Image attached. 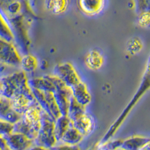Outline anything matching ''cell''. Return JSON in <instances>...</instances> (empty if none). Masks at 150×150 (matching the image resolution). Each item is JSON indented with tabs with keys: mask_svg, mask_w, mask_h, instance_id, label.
<instances>
[{
	"mask_svg": "<svg viewBox=\"0 0 150 150\" xmlns=\"http://www.w3.org/2000/svg\"><path fill=\"white\" fill-rule=\"evenodd\" d=\"M72 126L77 130L83 136H87L92 132L96 126L92 116L85 112L77 120L71 122Z\"/></svg>",
	"mask_w": 150,
	"mask_h": 150,
	"instance_id": "8fae6325",
	"label": "cell"
},
{
	"mask_svg": "<svg viewBox=\"0 0 150 150\" xmlns=\"http://www.w3.org/2000/svg\"><path fill=\"white\" fill-rule=\"evenodd\" d=\"M0 91H1V83H0Z\"/></svg>",
	"mask_w": 150,
	"mask_h": 150,
	"instance_id": "e575fe53",
	"label": "cell"
},
{
	"mask_svg": "<svg viewBox=\"0 0 150 150\" xmlns=\"http://www.w3.org/2000/svg\"><path fill=\"white\" fill-rule=\"evenodd\" d=\"M8 146L7 144H6V142H5V140L4 139V137L0 136V149L1 150H5L7 149Z\"/></svg>",
	"mask_w": 150,
	"mask_h": 150,
	"instance_id": "f1b7e54d",
	"label": "cell"
},
{
	"mask_svg": "<svg viewBox=\"0 0 150 150\" xmlns=\"http://www.w3.org/2000/svg\"><path fill=\"white\" fill-rule=\"evenodd\" d=\"M0 39L5 40L11 43H13L14 41V34L12 33L8 23L1 13H0Z\"/></svg>",
	"mask_w": 150,
	"mask_h": 150,
	"instance_id": "d6986e66",
	"label": "cell"
},
{
	"mask_svg": "<svg viewBox=\"0 0 150 150\" xmlns=\"http://www.w3.org/2000/svg\"><path fill=\"white\" fill-rule=\"evenodd\" d=\"M88 150H98V145L92 147V148H90L89 149H88Z\"/></svg>",
	"mask_w": 150,
	"mask_h": 150,
	"instance_id": "1f68e13d",
	"label": "cell"
},
{
	"mask_svg": "<svg viewBox=\"0 0 150 150\" xmlns=\"http://www.w3.org/2000/svg\"><path fill=\"white\" fill-rule=\"evenodd\" d=\"M50 150H80L77 146H70L63 144L60 146H55L53 148L50 149Z\"/></svg>",
	"mask_w": 150,
	"mask_h": 150,
	"instance_id": "83f0119b",
	"label": "cell"
},
{
	"mask_svg": "<svg viewBox=\"0 0 150 150\" xmlns=\"http://www.w3.org/2000/svg\"><path fill=\"white\" fill-rule=\"evenodd\" d=\"M5 150H9V149H5Z\"/></svg>",
	"mask_w": 150,
	"mask_h": 150,
	"instance_id": "d590c367",
	"label": "cell"
},
{
	"mask_svg": "<svg viewBox=\"0 0 150 150\" xmlns=\"http://www.w3.org/2000/svg\"><path fill=\"white\" fill-rule=\"evenodd\" d=\"M28 84L31 89H35L41 92H53L56 89L50 75L38 78L28 79Z\"/></svg>",
	"mask_w": 150,
	"mask_h": 150,
	"instance_id": "4fadbf2b",
	"label": "cell"
},
{
	"mask_svg": "<svg viewBox=\"0 0 150 150\" xmlns=\"http://www.w3.org/2000/svg\"><path fill=\"white\" fill-rule=\"evenodd\" d=\"M102 56L97 50H92L87 55L86 58V64L91 69H98L103 65Z\"/></svg>",
	"mask_w": 150,
	"mask_h": 150,
	"instance_id": "ffe728a7",
	"label": "cell"
},
{
	"mask_svg": "<svg viewBox=\"0 0 150 150\" xmlns=\"http://www.w3.org/2000/svg\"><path fill=\"white\" fill-rule=\"evenodd\" d=\"M122 140H108V141L98 144V150H117L121 148Z\"/></svg>",
	"mask_w": 150,
	"mask_h": 150,
	"instance_id": "cb8c5ba5",
	"label": "cell"
},
{
	"mask_svg": "<svg viewBox=\"0 0 150 150\" xmlns=\"http://www.w3.org/2000/svg\"><path fill=\"white\" fill-rule=\"evenodd\" d=\"M72 92V96L82 106H86L89 104L91 101V96L88 92L86 84L80 81L77 85L74 86L71 88Z\"/></svg>",
	"mask_w": 150,
	"mask_h": 150,
	"instance_id": "5bb4252c",
	"label": "cell"
},
{
	"mask_svg": "<svg viewBox=\"0 0 150 150\" xmlns=\"http://www.w3.org/2000/svg\"><path fill=\"white\" fill-rule=\"evenodd\" d=\"M50 77L56 87L53 96L60 114L61 116H67L69 101L72 96L71 89L54 75H50Z\"/></svg>",
	"mask_w": 150,
	"mask_h": 150,
	"instance_id": "5b68a950",
	"label": "cell"
},
{
	"mask_svg": "<svg viewBox=\"0 0 150 150\" xmlns=\"http://www.w3.org/2000/svg\"><path fill=\"white\" fill-rule=\"evenodd\" d=\"M71 125V122L67 116H60L55 121L54 134L57 142L61 141L62 137Z\"/></svg>",
	"mask_w": 150,
	"mask_h": 150,
	"instance_id": "2e32d148",
	"label": "cell"
},
{
	"mask_svg": "<svg viewBox=\"0 0 150 150\" xmlns=\"http://www.w3.org/2000/svg\"><path fill=\"white\" fill-rule=\"evenodd\" d=\"M104 2L105 0H77V5L84 14L93 16L103 10Z\"/></svg>",
	"mask_w": 150,
	"mask_h": 150,
	"instance_id": "7c38bea8",
	"label": "cell"
},
{
	"mask_svg": "<svg viewBox=\"0 0 150 150\" xmlns=\"http://www.w3.org/2000/svg\"><path fill=\"white\" fill-rule=\"evenodd\" d=\"M38 66V61L35 56L32 55H25L21 58V68L24 72H33Z\"/></svg>",
	"mask_w": 150,
	"mask_h": 150,
	"instance_id": "44dd1931",
	"label": "cell"
},
{
	"mask_svg": "<svg viewBox=\"0 0 150 150\" xmlns=\"http://www.w3.org/2000/svg\"><path fill=\"white\" fill-rule=\"evenodd\" d=\"M134 3L137 16L141 14L150 15V0H134Z\"/></svg>",
	"mask_w": 150,
	"mask_h": 150,
	"instance_id": "603a6c76",
	"label": "cell"
},
{
	"mask_svg": "<svg viewBox=\"0 0 150 150\" xmlns=\"http://www.w3.org/2000/svg\"><path fill=\"white\" fill-rule=\"evenodd\" d=\"M0 150H1V149H0Z\"/></svg>",
	"mask_w": 150,
	"mask_h": 150,
	"instance_id": "8d00e7d4",
	"label": "cell"
},
{
	"mask_svg": "<svg viewBox=\"0 0 150 150\" xmlns=\"http://www.w3.org/2000/svg\"><path fill=\"white\" fill-rule=\"evenodd\" d=\"M49 1H50V0H45V2H46V4L47 3V2H49Z\"/></svg>",
	"mask_w": 150,
	"mask_h": 150,
	"instance_id": "d6a6232c",
	"label": "cell"
},
{
	"mask_svg": "<svg viewBox=\"0 0 150 150\" xmlns=\"http://www.w3.org/2000/svg\"><path fill=\"white\" fill-rule=\"evenodd\" d=\"M83 138V136L76 128H74L71 125L64 134L61 141L66 145L77 146L79 143L82 141Z\"/></svg>",
	"mask_w": 150,
	"mask_h": 150,
	"instance_id": "e0dca14e",
	"label": "cell"
},
{
	"mask_svg": "<svg viewBox=\"0 0 150 150\" xmlns=\"http://www.w3.org/2000/svg\"><path fill=\"white\" fill-rule=\"evenodd\" d=\"M1 91L0 96L11 99L21 94L33 95L31 88L28 84L26 72L18 70L11 74L0 78Z\"/></svg>",
	"mask_w": 150,
	"mask_h": 150,
	"instance_id": "7a4b0ae2",
	"label": "cell"
},
{
	"mask_svg": "<svg viewBox=\"0 0 150 150\" xmlns=\"http://www.w3.org/2000/svg\"><path fill=\"white\" fill-rule=\"evenodd\" d=\"M21 117L22 115L11 108L10 99L0 96V120L14 125L21 120Z\"/></svg>",
	"mask_w": 150,
	"mask_h": 150,
	"instance_id": "30bf717a",
	"label": "cell"
},
{
	"mask_svg": "<svg viewBox=\"0 0 150 150\" xmlns=\"http://www.w3.org/2000/svg\"><path fill=\"white\" fill-rule=\"evenodd\" d=\"M21 9V3L17 1L13 2L9 4L7 7V11L9 14L11 15H15L17 14L20 12Z\"/></svg>",
	"mask_w": 150,
	"mask_h": 150,
	"instance_id": "4316f807",
	"label": "cell"
},
{
	"mask_svg": "<svg viewBox=\"0 0 150 150\" xmlns=\"http://www.w3.org/2000/svg\"><path fill=\"white\" fill-rule=\"evenodd\" d=\"M150 89V56L148 59V62H147L146 68V71L144 72V74L143 76V78H142L141 83H140V86H139L138 89L136 92L135 95L134 96L133 98L131 99V101H130L129 104L127 105V107L125 108V110H123V112H122L120 116L118 117L117 120L113 122V124L110 126V128H109L107 133L105 134V135L104 136L102 139V141L101 143H105V142L110 140V139L112 137L114 134L116 133L117 130L119 129V128L120 127L122 124L123 123V122L125 121V118L128 116V115L129 114L131 110H132V108L135 106V104L137 103V101L141 98L142 96Z\"/></svg>",
	"mask_w": 150,
	"mask_h": 150,
	"instance_id": "3957f363",
	"label": "cell"
},
{
	"mask_svg": "<svg viewBox=\"0 0 150 150\" xmlns=\"http://www.w3.org/2000/svg\"><path fill=\"white\" fill-rule=\"evenodd\" d=\"M14 125L0 120V136L4 137L13 132Z\"/></svg>",
	"mask_w": 150,
	"mask_h": 150,
	"instance_id": "d4e9b609",
	"label": "cell"
},
{
	"mask_svg": "<svg viewBox=\"0 0 150 150\" xmlns=\"http://www.w3.org/2000/svg\"><path fill=\"white\" fill-rule=\"evenodd\" d=\"M36 101L38 103L42 110L47 113L54 121L60 116L59 110L56 105L53 92H41L35 89H31Z\"/></svg>",
	"mask_w": 150,
	"mask_h": 150,
	"instance_id": "8992f818",
	"label": "cell"
},
{
	"mask_svg": "<svg viewBox=\"0 0 150 150\" xmlns=\"http://www.w3.org/2000/svg\"><path fill=\"white\" fill-rule=\"evenodd\" d=\"M85 112H86L85 107L79 104L74 98L73 96H72L71 98H70V101H69L68 115H67V116L69 118L71 122H73L75 120H77V118L80 117V116H82Z\"/></svg>",
	"mask_w": 150,
	"mask_h": 150,
	"instance_id": "ac0fdd59",
	"label": "cell"
},
{
	"mask_svg": "<svg viewBox=\"0 0 150 150\" xmlns=\"http://www.w3.org/2000/svg\"><path fill=\"white\" fill-rule=\"evenodd\" d=\"M42 108L36 102L22 115L17 122L14 124L12 133L23 134L34 141L41 128V111Z\"/></svg>",
	"mask_w": 150,
	"mask_h": 150,
	"instance_id": "6da1fadb",
	"label": "cell"
},
{
	"mask_svg": "<svg viewBox=\"0 0 150 150\" xmlns=\"http://www.w3.org/2000/svg\"><path fill=\"white\" fill-rule=\"evenodd\" d=\"M4 139L9 150H28L34 146L33 140L21 134L11 133L4 137Z\"/></svg>",
	"mask_w": 150,
	"mask_h": 150,
	"instance_id": "9c48e42d",
	"label": "cell"
},
{
	"mask_svg": "<svg viewBox=\"0 0 150 150\" xmlns=\"http://www.w3.org/2000/svg\"><path fill=\"white\" fill-rule=\"evenodd\" d=\"M29 150H50V149L44 148V147L37 146H33L31 147Z\"/></svg>",
	"mask_w": 150,
	"mask_h": 150,
	"instance_id": "f546056e",
	"label": "cell"
},
{
	"mask_svg": "<svg viewBox=\"0 0 150 150\" xmlns=\"http://www.w3.org/2000/svg\"><path fill=\"white\" fill-rule=\"evenodd\" d=\"M53 75L61 80L69 88L80 82V77L74 67L68 62L56 65L53 68Z\"/></svg>",
	"mask_w": 150,
	"mask_h": 150,
	"instance_id": "ba28073f",
	"label": "cell"
},
{
	"mask_svg": "<svg viewBox=\"0 0 150 150\" xmlns=\"http://www.w3.org/2000/svg\"><path fill=\"white\" fill-rule=\"evenodd\" d=\"M55 121L47 113L41 110V128L34 142V146L51 149L56 145L57 140L54 134Z\"/></svg>",
	"mask_w": 150,
	"mask_h": 150,
	"instance_id": "277c9868",
	"label": "cell"
},
{
	"mask_svg": "<svg viewBox=\"0 0 150 150\" xmlns=\"http://www.w3.org/2000/svg\"><path fill=\"white\" fill-rule=\"evenodd\" d=\"M117 150H124V149H122L120 148V149H117Z\"/></svg>",
	"mask_w": 150,
	"mask_h": 150,
	"instance_id": "836d02e7",
	"label": "cell"
},
{
	"mask_svg": "<svg viewBox=\"0 0 150 150\" xmlns=\"http://www.w3.org/2000/svg\"><path fill=\"white\" fill-rule=\"evenodd\" d=\"M149 140L150 138L146 137H131L129 138L123 140L121 149L124 150H140Z\"/></svg>",
	"mask_w": 150,
	"mask_h": 150,
	"instance_id": "9a60e30c",
	"label": "cell"
},
{
	"mask_svg": "<svg viewBox=\"0 0 150 150\" xmlns=\"http://www.w3.org/2000/svg\"><path fill=\"white\" fill-rule=\"evenodd\" d=\"M140 150H150V140L148 143H146L145 145L143 146Z\"/></svg>",
	"mask_w": 150,
	"mask_h": 150,
	"instance_id": "4dcf8cb0",
	"label": "cell"
},
{
	"mask_svg": "<svg viewBox=\"0 0 150 150\" xmlns=\"http://www.w3.org/2000/svg\"><path fill=\"white\" fill-rule=\"evenodd\" d=\"M21 57L13 43L0 39V63L14 68H20Z\"/></svg>",
	"mask_w": 150,
	"mask_h": 150,
	"instance_id": "52a82bcc",
	"label": "cell"
},
{
	"mask_svg": "<svg viewBox=\"0 0 150 150\" xmlns=\"http://www.w3.org/2000/svg\"><path fill=\"white\" fill-rule=\"evenodd\" d=\"M68 0H50L46 4L48 10L56 14H62L67 9Z\"/></svg>",
	"mask_w": 150,
	"mask_h": 150,
	"instance_id": "7402d4cb",
	"label": "cell"
},
{
	"mask_svg": "<svg viewBox=\"0 0 150 150\" xmlns=\"http://www.w3.org/2000/svg\"><path fill=\"white\" fill-rule=\"evenodd\" d=\"M18 70L19 69H17V68H14V67L8 66L5 64L0 63V78L8 76Z\"/></svg>",
	"mask_w": 150,
	"mask_h": 150,
	"instance_id": "484cf974",
	"label": "cell"
}]
</instances>
